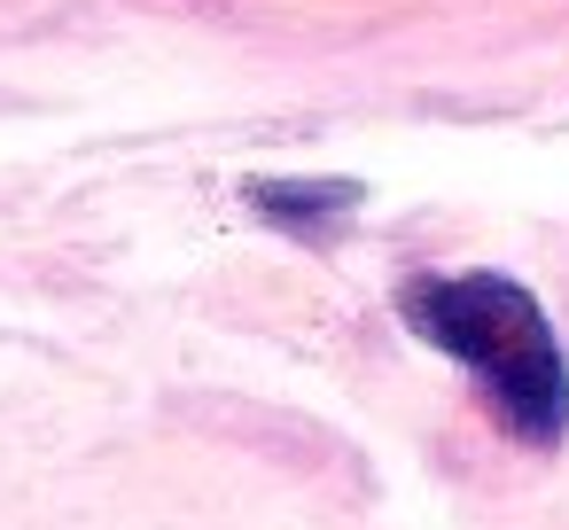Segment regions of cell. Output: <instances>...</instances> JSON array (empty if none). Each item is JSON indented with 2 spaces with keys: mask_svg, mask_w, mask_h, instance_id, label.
<instances>
[{
  "mask_svg": "<svg viewBox=\"0 0 569 530\" xmlns=\"http://www.w3.org/2000/svg\"><path fill=\"white\" fill-rule=\"evenodd\" d=\"M250 203L289 234H328V219H343L359 203V188L351 180H258Z\"/></svg>",
  "mask_w": 569,
  "mask_h": 530,
  "instance_id": "cell-2",
  "label": "cell"
},
{
  "mask_svg": "<svg viewBox=\"0 0 569 530\" xmlns=\"http://www.w3.org/2000/svg\"><path fill=\"white\" fill-rule=\"evenodd\" d=\"M398 320L460 359L499 413V429L530 452L569 444V351L546 320V304L507 273H413L398 281Z\"/></svg>",
  "mask_w": 569,
  "mask_h": 530,
  "instance_id": "cell-1",
  "label": "cell"
}]
</instances>
